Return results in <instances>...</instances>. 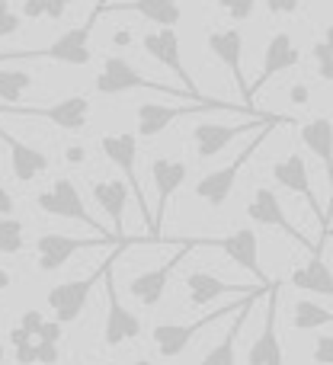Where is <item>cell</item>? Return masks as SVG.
I'll list each match as a JSON object with an SVG mask.
<instances>
[{"label":"cell","instance_id":"obj_19","mask_svg":"<svg viewBox=\"0 0 333 365\" xmlns=\"http://www.w3.org/2000/svg\"><path fill=\"white\" fill-rule=\"evenodd\" d=\"M141 45H145V51L154 58V61H160L164 68H170L176 77H180V81H183V90H186L189 96H195V100H199V87H195L193 74H189L186 64H183V55H180V36H176V29L148 32V36L141 38Z\"/></svg>","mask_w":333,"mask_h":365},{"label":"cell","instance_id":"obj_10","mask_svg":"<svg viewBox=\"0 0 333 365\" xmlns=\"http://www.w3.org/2000/svg\"><path fill=\"white\" fill-rule=\"evenodd\" d=\"M195 247H212L221 250L231 263H237L240 269H247L250 276H257L260 285H272V279L260 266V240L253 227H237V231L225 234V237H195Z\"/></svg>","mask_w":333,"mask_h":365},{"label":"cell","instance_id":"obj_14","mask_svg":"<svg viewBox=\"0 0 333 365\" xmlns=\"http://www.w3.org/2000/svg\"><path fill=\"white\" fill-rule=\"evenodd\" d=\"M272 180H276L282 189H289V192L302 195V199L311 205V212H314V218L321 221V240H317V247H324V234H327V218H324V205H321V202H317L314 186H311L308 164H304V158H302V154H298V151L285 154L282 160H276V164H272Z\"/></svg>","mask_w":333,"mask_h":365},{"label":"cell","instance_id":"obj_20","mask_svg":"<svg viewBox=\"0 0 333 365\" xmlns=\"http://www.w3.org/2000/svg\"><path fill=\"white\" fill-rule=\"evenodd\" d=\"M298 61H302V51H298V45L292 42V36H289V32H276V36H272L270 42H266L263 68H260V77H257V83L250 87L247 100H253V96H257L260 90H263L276 74L298 68Z\"/></svg>","mask_w":333,"mask_h":365},{"label":"cell","instance_id":"obj_6","mask_svg":"<svg viewBox=\"0 0 333 365\" xmlns=\"http://www.w3.org/2000/svg\"><path fill=\"white\" fill-rule=\"evenodd\" d=\"M263 295H266V289H260V292H253V295L240 298V302H234V304H225L221 311H212V314L199 317V321H193V324H158V327L151 330V340L164 359H176V356H183L189 349V343H193V336L199 334V330H205L208 324L221 321V317H227V314H237L250 298H263Z\"/></svg>","mask_w":333,"mask_h":365},{"label":"cell","instance_id":"obj_5","mask_svg":"<svg viewBox=\"0 0 333 365\" xmlns=\"http://www.w3.org/2000/svg\"><path fill=\"white\" fill-rule=\"evenodd\" d=\"M0 115H16V119H39V122H51L61 132H83L90 122V100L83 93L64 96V100L51 103V106H6L0 103Z\"/></svg>","mask_w":333,"mask_h":365},{"label":"cell","instance_id":"obj_1","mask_svg":"<svg viewBox=\"0 0 333 365\" xmlns=\"http://www.w3.org/2000/svg\"><path fill=\"white\" fill-rule=\"evenodd\" d=\"M195 113H237V115H247V119H270L272 115V113H257V109H247V106H234V103H225V100H205V96L189 100L186 106L141 103V106L135 109V132H138V138H158L176 119L195 115Z\"/></svg>","mask_w":333,"mask_h":365},{"label":"cell","instance_id":"obj_47","mask_svg":"<svg viewBox=\"0 0 333 365\" xmlns=\"http://www.w3.org/2000/svg\"><path fill=\"white\" fill-rule=\"evenodd\" d=\"M4 359H6V343L0 340V365H4Z\"/></svg>","mask_w":333,"mask_h":365},{"label":"cell","instance_id":"obj_37","mask_svg":"<svg viewBox=\"0 0 333 365\" xmlns=\"http://www.w3.org/2000/svg\"><path fill=\"white\" fill-rule=\"evenodd\" d=\"M289 103H292V106H308V103H311L308 83H292V87H289Z\"/></svg>","mask_w":333,"mask_h":365},{"label":"cell","instance_id":"obj_8","mask_svg":"<svg viewBox=\"0 0 333 365\" xmlns=\"http://www.w3.org/2000/svg\"><path fill=\"white\" fill-rule=\"evenodd\" d=\"M128 244H132V240H125L122 247H116V253L109 257L106 272H103V285H106V327H103V340H106L109 349H116V346H122V343L138 340V336H141V321L125 308V304L119 302V292H116V279H113V263H116V257H119V253L125 250Z\"/></svg>","mask_w":333,"mask_h":365},{"label":"cell","instance_id":"obj_35","mask_svg":"<svg viewBox=\"0 0 333 365\" xmlns=\"http://www.w3.org/2000/svg\"><path fill=\"white\" fill-rule=\"evenodd\" d=\"M42 324H45L42 311H26V314L19 317V324H16V327L23 330V334H29V336H39V330H42Z\"/></svg>","mask_w":333,"mask_h":365},{"label":"cell","instance_id":"obj_43","mask_svg":"<svg viewBox=\"0 0 333 365\" xmlns=\"http://www.w3.org/2000/svg\"><path fill=\"white\" fill-rule=\"evenodd\" d=\"M128 42H132V32H128V29H116L113 32V45H116V48H125Z\"/></svg>","mask_w":333,"mask_h":365},{"label":"cell","instance_id":"obj_44","mask_svg":"<svg viewBox=\"0 0 333 365\" xmlns=\"http://www.w3.org/2000/svg\"><path fill=\"white\" fill-rule=\"evenodd\" d=\"M317 77H321V81H333V61H324V64H317Z\"/></svg>","mask_w":333,"mask_h":365},{"label":"cell","instance_id":"obj_27","mask_svg":"<svg viewBox=\"0 0 333 365\" xmlns=\"http://www.w3.org/2000/svg\"><path fill=\"white\" fill-rule=\"evenodd\" d=\"M289 282L295 285V289H302V292H311V295L333 298V272H330V266L324 263L321 253H311V259L292 272Z\"/></svg>","mask_w":333,"mask_h":365},{"label":"cell","instance_id":"obj_9","mask_svg":"<svg viewBox=\"0 0 333 365\" xmlns=\"http://www.w3.org/2000/svg\"><path fill=\"white\" fill-rule=\"evenodd\" d=\"M36 205L42 208L45 215H55V218H68V221H81V225L93 227L100 237H113V234L103 231L100 221H96L93 215L87 212V202H83L81 189H77L74 180H68V177H58L55 186L45 189V192H39V195H36Z\"/></svg>","mask_w":333,"mask_h":365},{"label":"cell","instance_id":"obj_7","mask_svg":"<svg viewBox=\"0 0 333 365\" xmlns=\"http://www.w3.org/2000/svg\"><path fill=\"white\" fill-rule=\"evenodd\" d=\"M100 151L106 154L109 164L122 170L128 192H132L135 202H138V212H141V218H145V227L151 231V227H154L151 208H148L145 189H141V180H138V138H135V135H125V132H119V135H103V138H100Z\"/></svg>","mask_w":333,"mask_h":365},{"label":"cell","instance_id":"obj_29","mask_svg":"<svg viewBox=\"0 0 333 365\" xmlns=\"http://www.w3.org/2000/svg\"><path fill=\"white\" fill-rule=\"evenodd\" d=\"M327 324H333V311H327L324 304L311 302V298L295 302V308H292V327L295 330H317Z\"/></svg>","mask_w":333,"mask_h":365},{"label":"cell","instance_id":"obj_22","mask_svg":"<svg viewBox=\"0 0 333 365\" xmlns=\"http://www.w3.org/2000/svg\"><path fill=\"white\" fill-rule=\"evenodd\" d=\"M285 115H276V119L270 122H282ZM260 125H266V122H237V125H218V122H199V125L193 128V145H195V154H199L202 160L215 158L218 151H225L227 145H231L237 135H247V132H257Z\"/></svg>","mask_w":333,"mask_h":365},{"label":"cell","instance_id":"obj_25","mask_svg":"<svg viewBox=\"0 0 333 365\" xmlns=\"http://www.w3.org/2000/svg\"><path fill=\"white\" fill-rule=\"evenodd\" d=\"M0 141L10 148V170H13V177H16L19 182L39 180V177H42V173L51 167L48 154H42L39 148L26 145V141L13 138V135H6V132H0Z\"/></svg>","mask_w":333,"mask_h":365},{"label":"cell","instance_id":"obj_12","mask_svg":"<svg viewBox=\"0 0 333 365\" xmlns=\"http://www.w3.org/2000/svg\"><path fill=\"white\" fill-rule=\"evenodd\" d=\"M128 240V237H125ZM119 237H68V234H42L36 240V263L42 272H55L68 263L74 253L93 250V247H119Z\"/></svg>","mask_w":333,"mask_h":365},{"label":"cell","instance_id":"obj_3","mask_svg":"<svg viewBox=\"0 0 333 365\" xmlns=\"http://www.w3.org/2000/svg\"><path fill=\"white\" fill-rule=\"evenodd\" d=\"M90 32H93V16L83 26H74L64 36H58L51 45L45 48H32V51H0V64L6 61H58V64H71V68H83L93 61V48H90Z\"/></svg>","mask_w":333,"mask_h":365},{"label":"cell","instance_id":"obj_4","mask_svg":"<svg viewBox=\"0 0 333 365\" xmlns=\"http://www.w3.org/2000/svg\"><path fill=\"white\" fill-rule=\"evenodd\" d=\"M93 87H96V93H103V96H119V93H132V90H151V93H167L170 100H195L186 90H173V87H167V83H158V81H151V77H145L135 64H128L125 58H119V55H109L106 61H103V71L96 74Z\"/></svg>","mask_w":333,"mask_h":365},{"label":"cell","instance_id":"obj_45","mask_svg":"<svg viewBox=\"0 0 333 365\" xmlns=\"http://www.w3.org/2000/svg\"><path fill=\"white\" fill-rule=\"evenodd\" d=\"M10 285H13V276L4 269V266H0V292H6V289H10Z\"/></svg>","mask_w":333,"mask_h":365},{"label":"cell","instance_id":"obj_30","mask_svg":"<svg viewBox=\"0 0 333 365\" xmlns=\"http://www.w3.org/2000/svg\"><path fill=\"white\" fill-rule=\"evenodd\" d=\"M26 90H32V74L16 71V68H0V100H4L6 106L23 100Z\"/></svg>","mask_w":333,"mask_h":365},{"label":"cell","instance_id":"obj_21","mask_svg":"<svg viewBox=\"0 0 333 365\" xmlns=\"http://www.w3.org/2000/svg\"><path fill=\"white\" fill-rule=\"evenodd\" d=\"M298 135H302V145L308 148V151L324 164V170H327V180H330V189H333V122L327 119V115H314V119L302 122ZM324 218H327V231H330L333 192H330V205L324 208Z\"/></svg>","mask_w":333,"mask_h":365},{"label":"cell","instance_id":"obj_24","mask_svg":"<svg viewBox=\"0 0 333 365\" xmlns=\"http://www.w3.org/2000/svg\"><path fill=\"white\" fill-rule=\"evenodd\" d=\"M103 13H138V16L158 23V29H176L183 19L180 0H122V4H103L93 10V19Z\"/></svg>","mask_w":333,"mask_h":365},{"label":"cell","instance_id":"obj_2","mask_svg":"<svg viewBox=\"0 0 333 365\" xmlns=\"http://www.w3.org/2000/svg\"><path fill=\"white\" fill-rule=\"evenodd\" d=\"M279 125H292V119H285V122H266V125H260L257 132H253L250 145L240 148V154L231 160V164H227V167H218V170H212V173H205V177L195 182V195H199V199L205 202L208 208H221V205H225V202L231 199L234 186H237L240 170H244V167L250 164L253 154L260 151V145L266 141V135L276 132Z\"/></svg>","mask_w":333,"mask_h":365},{"label":"cell","instance_id":"obj_18","mask_svg":"<svg viewBox=\"0 0 333 365\" xmlns=\"http://www.w3.org/2000/svg\"><path fill=\"white\" fill-rule=\"evenodd\" d=\"M208 51H212V55L218 58V61L225 64L227 71H231V81H234V87H237L240 100H244V106H250V103H247L244 36H240V29H234V26H231V29H212V32H208Z\"/></svg>","mask_w":333,"mask_h":365},{"label":"cell","instance_id":"obj_40","mask_svg":"<svg viewBox=\"0 0 333 365\" xmlns=\"http://www.w3.org/2000/svg\"><path fill=\"white\" fill-rule=\"evenodd\" d=\"M311 55H314V61H317V64L333 61V45H327V42H324V38H317V42H314V48H311Z\"/></svg>","mask_w":333,"mask_h":365},{"label":"cell","instance_id":"obj_17","mask_svg":"<svg viewBox=\"0 0 333 365\" xmlns=\"http://www.w3.org/2000/svg\"><path fill=\"white\" fill-rule=\"evenodd\" d=\"M189 177V167L183 160H170V158H154L151 160V180H154V189H158V208H154L151 221V244H160V227H164V215H167V205L170 199L176 195V189L186 182Z\"/></svg>","mask_w":333,"mask_h":365},{"label":"cell","instance_id":"obj_32","mask_svg":"<svg viewBox=\"0 0 333 365\" xmlns=\"http://www.w3.org/2000/svg\"><path fill=\"white\" fill-rule=\"evenodd\" d=\"M19 26H23V16L10 6V0H0V38L16 36Z\"/></svg>","mask_w":333,"mask_h":365},{"label":"cell","instance_id":"obj_50","mask_svg":"<svg viewBox=\"0 0 333 365\" xmlns=\"http://www.w3.org/2000/svg\"><path fill=\"white\" fill-rule=\"evenodd\" d=\"M100 4H106V0H100Z\"/></svg>","mask_w":333,"mask_h":365},{"label":"cell","instance_id":"obj_23","mask_svg":"<svg viewBox=\"0 0 333 365\" xmlns=\"http://www.w3.org/2000/svg\"><path fill=\"white\" fill-rule=\"evenodd\" d=\"M260 289H270V285L225 282V279H218L215 272H205V269H193L186 276V292H189V304H193V308H205V304L218 302V298L227 295V292H237V295L244 298V295H253V292H260Z\"/></svg>","mask_w":333,"mask_h":365},{"label":"cell","instance_id":"obj_11","mask_svg":"<svg viewBox=\"0 0 333 365\" xmlns=\"http://www.w3.org/2000/svg\"><path fill=\"white\" fill-rule=\"evenodd\" d=\"M189 250H199V247H195V237L180 240V244H176V250H173V257L164 259L160 266L138 272V276H135L132 282H128V295H132L135 302L141 304V308H158L160 298L167 295V282H170V276H173V269L180 266V259L186 257Z\"/></svg>","mask_w":333,"mask_h":365},{"label":"cell","instance_id":"obj_13","mask_svg":"<svg viewBox=\"0 0 333 365\" xmlns=\"http://www.w3.org/2000/svg\"><path fill=\"white\" fill-rule=\"evenodd\" d=\"M109 259L100 266V269H93L90 276L83 279H71V282H58L48 289V308L55 311V321L61 324H74L77 317L83 314V308H87L90 302V292L96 289V282H103V272H106Z\"/></svg>","mask_w":333,"mask_h":365},{"label":"cell","instance_id":"obj_41","mask_svg":"<svg viewBox=\"0 0 333 365\" xmlns=\"http://www.w3.org/2000/svg\"><path fill=\"white\" fill-rule=\"evenodd\" d=\"M64 160H68V164H83V160H87L83 145H68L64 148Z\"/></svg>","mask_w":333,"mask_h":365},{"label":"cell","instance_id":"obj_48","mask_svg":"<svg viewBox=\"0 0 333 365\" xmlns=\"http://www.w3.org/2000/svg\"><path fill=\"white\" fill-rule=\"evenodd\" d=\"M135 365H158V362H151V359H138Z\"/></svg>","mask_w":333,"mask_h":365},{"label":"cell","instance_id":"obj_33","mask_svg":"<svg viewBox=\"0 0 333 365\" xmlns=\"http://www.w3.org/2000/svg\"><path fill=\"white\" fill-rule=\"evenodd\" d=\"M218 6L234 19V23H247V19L253 16L257 0H218Z\"/></svg>","mask_w":333,"mask_h":365},{"label":"cell","instance_id":"obj_16","mask_svg":"<svg viewBox=\"0 0 333 365\" xmlns=\"http://www.w3.org/2000/svg\"><path fill=\"white\" fill-rule=\"evenodd\" d=\"M279 292L282 282L272 279V285L266 289V317L263 330L253 340L250 353H247V365H282V343H279Z\"/></svg>","mask_w":333,"mask_h":365},{"label":"cell","instance_id":"obj_39","mask_svg":"<svg viewBox=\"0 0 333 365\" xmlns=\"http://www.w3.org/2000/svg\"><path fill=\"white\" fill-rule=\"evenodd\" d=\"M74 4V0H45V16L48 19H61L64 10Z\"/></svg>","mask_w":333,"mask_h":365},{"label":"cell","instance_id":"obj_15","mask_svg":"<svg viewBox=\"0 0 333 365\" xmlns=\"http://www.w3.org/2000/svg\"><path fill=\"white\" fill-rule=\"evenodd\" d=\"M247 218L257 221V225H263V227H276V231H282L285 237H292L298 247H304L308 253H321L324 250V247L311 244V240L304 237V234L298 231L295 225H292L289 215L282 212V202H279V195L272 192V189H266V186H260L257 192H253L250 205H247Z\"/></svg>","mask_w":333,"mask_h":365},{"label":"cell","instance_id":"obj_38","mask_svg":"<svg viewBox=\"0 0 333 365\" xmlns=\"http://www.w3.org/2000/svg\"><path fill=\"white\" fill-rule=\"evenodd\" d=\"M23 19H39L45 16V0H23V13H19Z\"/></svg>","mask_w":333,"mask_h":365},{"label":"cell","instance_id":"obj_31","mask_svg":"<svg viewBox=\"0 0 333 365\" xmlns=\"http://www.w3.org/2000/svg\"><path fill=\"white\" fill-rule=\"evenodd\" d=\"M26 250V225L19 218H0V253L16 257Z\"/></svg>","mask_w":333,"mask_h":365},{"label":"cell","instance_id":"obj_26","mask_svg":"<svg viewBox=\"0 0 333 365\" xmlns=\"http://www.w3.org/2000/svg\"><path fill=\"white\" fill-rule=\"evenodd\" d=\"M128 186L125 180H100L93 182V199L100 202V208L109 215V221H113L116 227V237L125 240V205H128Z\"/></svg>","mask_w":333,"mask_h":365},{"label":"cell","instance_id":"obj_34","mask_svg":"<svg viewBox=\"0 0 333 365\" xmlns=\"http://www.w3.org/2000/svg\"><path fill=\"white\" fill-rule=\"evenodd\" d=\"M311 362L314 365H333V336H317L311 346Z\"/></svg>","mask_w":333,"mask_h":365},{"label":"cell","instance_id":"obj_36","mask_svg":"<svg viewBox=\"0 0 333 365\" xmlns=\"http://www.w3.org/2000/svg\"><path fill=\"white\" fill-rule=\"evenodd\" d=\"M266 10L272 16H292V13H298V0H266Z\"/></svg>","mask_w":333,"mask_h":365},{"label":"cell","instance_id":"obj_42","mask_svg":"<svg viewBox=\"0 0 333 365\" xmlns=\"http://www.w3.org/2000/svg\"><path fill=\"white\" fill-rule=\"evenodd\" d=\"M0 215H4V218H10L13 215V195H10V189H6L4 182H0Z\"/></svg>","mask_w":333,"mask_h":365},{"label":"cell","instance_id":"obj_28","mask_svg":"<svg viewBox=\"0 0 333 365\" xmlns=\"http://www.w3.org/2000/svg\"><path fill=\"white\" fill-rule=\"evenodd\" d=\"M257 302H260V298H250V302H247L244 308L237 311V317H234V324L227 327L225 340H221L218 346L208 349V353L202 356L199 365H237V336H240V330H244L247 317H250V308H253Z\"/></svg>","mask_w":333,"mask_h":365},{"label":"cell","instance_id":"obj_49","mask_svg":"<svg viewBox=\"0 0 333 365\" xmlns=\"http://www.w3.org/2000/svg\"><path fill=\"white\" fill-rule=\"evenodd\" d=\"M324 237H333V231H327V234H324Z\"/></svg>","mask_w":333,"mask_h":365},{"label":"cell","instance_id":"obj_46","mask_svg":"<svg viewBox=\"0 0 333 365\" xmlns=\"http://www.w3.org/2000/svg\"><path fill=\"white\" fill-rule=\"evenodd\" d=\"M324 42L333 45V26H327V32H324Z\"/></svg>","mask_w":333,"mask_h":365},{"label":"cell","instance_id":"obj_51","mask_svg":"<svg viewBox=\"0 0 333 365\" xmlns=\"http://www.w3.org/2000/svg\"><path fill=\"white\" fill-rule=\"evenodd\" d=\"M90 365H96V362H90Z\"/></svg>","mask_w":333,"mask_h":365}]
</instances>
